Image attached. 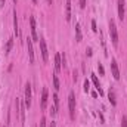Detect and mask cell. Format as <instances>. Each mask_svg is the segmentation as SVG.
I'll return each mask as SVG.
<instances>
[{
  "mask_svg": "<svg viewBox=\"0 0 127 127\" xmlns=\"http://www.w3.org/2000/svg\"><path fill=\"white\" fill-rule=\"evenodd\" d=\"M108 99H109V102H111V105H112V106H115V105H117L115 93H114V90H112V89H109V92H108Z\"/></svg>",
  "mask_w": 127,
  "mask_h": 127,
  "instance_id": "5bb4252c",
  "label": "cell"
},
{
  "mask_svg": "<svg viewBox=\"0 0 127 127\" xmlns=\"http://www.w3.org/2000/svg\"><path fill=\"white\" fill-rule=\"evenodd\" d=\"M65 19L66 21L71 19V0H66L65 3Z\"/></svg>",
  "mask_w": 127,
  "mask_h": 127,
  "instance_id": "8fae6325",
  "label": "cell"
},
{
  "mask_svg": "<svg viewBox=\"0 0 127 127\" xmlns=\"http://www.w3.org/2000/svg\"><path fill=\"white\" fill-rule=\"evenodd\" d=\"M32 1H34V3H37V0H32Z\"/></svg>",
  "mask_w": 127,
  "mask_h": 127,
  "instance_id": "83f0119b",
  "label": "cell"
},
{
  "mask_svg": "<svg viewBox=\"0 0 127 127\" xmlns=\"http://www.w3.org/2000/svg\"><path fill=\"white\" fill-rule=\"evenodd\" d=\"M118 18L124 19V0H118Z\"/></svg>",
  "mask_w": 127,
  "mask_h": 127,
  "instance_id": "7c38bea8",
  "label": "cell"
},
{
  "mask_svg": "<svg viewBox=\"0 0 127 127\" xmlns=\"http://www.w3.org/2000/svg\"><path fill=\"white\" fill-rule=\"evenodd\" d=\"M30 25H31V35H32V41H38V35H37V27H35V19L34 16L30 18Z\"/></svg>",
  "mask_w": 127,
  "mask_h": 127,
  "instance_id": "8992f818",
  "label": "cell"
},
{
  "mask_svg": "<svg viewBox=\"0 0 127 127\" xmlns=\"http://www.w3.org/2000/svg\"><path fill=\"white\" fill-rule=\"evenodd\" d=\"M61 68H62V59H61V55L56 53V55H55V71L59 72Z\"/></svg>",
  "mask_w": 127,
  "mask_h": 127,
  "instance_id": "9c48e42d",
  "label": "cell"
},
{
  "mask_svg": "<svg viewBox=\"0 0 127 127\" xmlns=\"http://www.w3.org/2000/svg\"><path fill=\"white\" fill-rule=\"evenodd\" d=\"M47 3H49V4H52V3H53V0H47Z\"/></svg>",
  "mask_w": 127,
  "mask_h": 127,
  "instance_id": "484cf974",
  "label": "cell"
},
{
  "mask_svg": "<svg viewBox=\"0 0 127 127\" xmlns=\"http://www.w3.org/2000/svg\"><path fill=\"white\" fill-rule=\"evenodd\" d=\"M25 106L27 108L31 106V84L30 83L25 84Z\"/></svg>",
  "mask_w": 127,
  "mask_h": 127,
  "instance_id": "5b68a950",
  "label": "cell"
},
{
  "mask_svg": "<svg viewBox=\"0 0 127 127\" xmlns=\"http://www.w3.org/2000/svg\"><path fill=\"white\" fill-rule=\"evenodd\" d=\"M12 46H13V38H9L7 43H6V53H9L12 50Z\"/></svg>",
  "mask_w": 127,
  "mask_h": 127,
  "instance_id": "2e32d148",
  "label": "cell"
},
{
  "mask_svg": "<svg viewBox=\"0 0 127 127\" xmlns=\"http://www.w3.org/2000/svg\"><path fill=\"white\" fill-rule=\"evenodd\" d=\"M13 1H15V3H16V0H13Z\"/></svg>",
  "mask_w": 127,
  "mask_h": 127,
  "instance_id": "f1b7e54d",
  "label": "cell"
},
{
  "mask_svg": "<svg viewBox=\"0 0 127 127\" xmlns=\"http://www.w3.org/2000/svg\"><path fill=\"white\" fill-rule=\"evenodd\" d=\"M1 4H4V0H1Z\"/></svg>",
  "mask_w": 127,
  "mask_h": 127,
  "instance_id": "4316f807",
  "label": "cell"
},
{
  "mask_svg": "<svg viewBox=\"0 0 127 127\" xmlns=\"http://www.w3.org/2000/svg\"><path fill=\"white\" fill-rule=\"evenodd\" d=\"M97 69H99V74H100V75H103V74H105V69H103L102 64H97Z\"/></svg>",
  "mask_w": 127,
  "mask_h": 127,
  "instance_id": "ffe728a7",
  "label": "cell"
},
{
  "mask_svg": "<svg viewBox=\"0 0 127 127\" xmlns=\"http://www.w3.org/2000/svg\"><path fill=\"white\" fill-rule=\"evenodd\" d=\"M38 41H40V50H41L43 61H44V62H47V59H49V53H47V46H46V41H44V38H40Z\"/></svg>",
  "mask_w": 127,
  "mask_h": 127,
  "instance_id": "277c9868",
  "label": "cell"
},
{
  "mask_svg": "<svg viewBox=\"0 0 127 127\" xmlns=\"http://www.w3.org/2000/svg\"><path fill=\"white\" fill-rule=\"evenodd\" d=\"M81 38H83V35H81V28H80V25L77 24V25H75V40H77V41H81Z\"/></svg>",
  "mask_w": 127,
  "mask_h": 127,
  "instance_id": "9a60e30c",
  "label": "cell"
},
{
  "mask_svg": "<svg viewBox=\"0 0 127 127\" xmlns=\"http://www.w3.org/2000/svg\"><path fill=\"white\" fill-rule=\"evenodd\" d=\"M68 106H69V117L71 120L75 118V96L74 93H69L68 96Z\"/></svg>",
  "mask_w": 127,
  "mask_h": 127,
  "instance_id": "7a4b0ae2",
  "label": "cell"
},
{
  "mask_svg": "<svg viewBox=\"0 0 127 127\" xmlns=\"http://www.w3.org/2000/svg\"><path fill=\"white\" fill-rule=\"evenodd\" d=\"M90 77H92V81H93V84H95L96 90L99 92V95L103 96V92H102V89H100V84H99V80H97V77H96L95 74H90Z\"/></svg>",
  "mask_w": 127,
  "mask_h": 127,
  "instance_id": "30bf717a",
  "label": "cell"
},
{
  "mask_svg": "<svg viewBox=\"0 0 127 127\" xmlns=\"http://www.w3.org/2000/svg\"><path fill=\"white\" fill-rule=\"evenodd\" d=\"M53 87H55V90H59V78H58V75H53Z\"/></svg>",
  "mask_w": 127,
  "mask_h": 127,
  "instance_id": "e0dca14e",
  "label": "cell"
},
{
  "mask_svg": "<svg viewBox=\"0 0 127 127\" xmlns=\"http://www.w3.org/2000/svg\"><path fill=\"white\" fill-rule=\"evenodd\" d=\"M80 7H81V9L86 7V0H80Z\"/></svg>",
  "mask_w": 127,
  "mask_h": 127,
  "instance_id": "cb8c5ba5",
  "label": "cell"
},
{
  "mask_svg": "<svg viewBox=\"0 0 127 127\" xmlns=\"http://www.w3.org/2000/svg\"><path fill=\"white\" fill-rule=\"evenodd\" d=\"M27 49H28L30 62H34V49H32V40L31 38H27Z\"/></svg>",
  "mask_w": 127,
  "mask_h": 127,
  "instance_id": "ba28073f",
  "label": "cell"
},
{
  "mask_svg": "<svg viewBox=\"0 0 127 127\" xmlns=\"http://www.w3.org/2000/svg\"><path fill=\"white\" fill-rule=\"evenodd\" d=\"M89 90H90V81L86 80L84 81V92H89Z\"/></svg>",
  "mask_w": 127,
  "mask_h": 127,
  "instance_id": "d6986e66",
  "label": "cell"
},
{
  "mask_svg": "<svg viewBox=\"0 0 127 127\" xmlns=\"http://www.w3.org/2000/svg\"><path fill=\"white\" fill-rule=\"evenodd\" d=\"M47 99H49V90H47V87H43L41 99H40V106H41V109H46V108H47Z\"/></svg>",
  "mask_w": 127,
  "mask_h": 127,
  "instance_id": "3957f363",
  "label": "cell"
},
{
  "mask_svg": "<svg viewBox=\"0 0 127 127\" xmlns=\"http://www.w3.org/2000/svg\"><path fill=\"white\" fill-rule=\"evenodd\" d=\"M111 71H112V75L115 80H120V69H118V65H117V61L112 59L111 61Z\"/></svg>",
  "mask_w": 127,
  "mask_h": 127,
  "instance_id": "52a82bcc",
  "label": "cell"
},
{
  "mask_svg": "<svg viewBox=\"0 0 127 127\" xmlns=\"http://www.w3.org/2000/svg\"><path fill=\"white\" fill-rule=\"evenodd\" d=\"M53 102H55V108L58 109V108H59V99H58V95H56V93L53 95Z\"/></svg>",
  "mask_w": 127,
  "mask_h": 127,
  "instance_id": "ac0fdd59",
  "label": "cell"
},
{
  "mask_svg": "<svg viewBox=\"0 0 127 127\" xmlns=\"http://www.w3.org/2000/svg\"><path fill=\"white\" fill-rule=\"evenodd\" d=\"M13 31L16 37H19V25H18V18H16V10H13Z\"/></svg>",
  "mask_w": 127,
  "mask_h": 127,
  "instance_id": "4fadbf2b",
  "label": "cell"
},
{
  "mask_svg": "<svg viewBox=\"0 0 127 127\" xmlns=\"http://www.w3.org/2000/svg\"><path fill=\"white\" fill-rule=\"evenodd\" d=\"M40 127H46V118H44V117L40 120Z\"/></svg>",
  "mask_w": 127,
  "mask_h": 127,
  "instance_id": "603a6c76",
  "label": "cell"
},
{
  "mask_svg": "<svg viewBox=\"0 0 127 127\" xmlns=\"http://www.w3.org/2000/svg\"><path fill=\"white\" fill-rule=\"evenodd\" d=\"M92 30H93L95 32H97V27H96V21H95V19L92 21Z\"/></svg>",
  "mask_w": 127,
  "mask_h": 127,
  "instance_id": "7402d4cb",
  "label": "cell"
},
{
  "mask_svg": "<svg viewBox=\"0 0 127 127\" xmlns=\"http://www.w3.org/2000/svg\"><path fill=\"white\" fill-rule=\"evenodd\" d=\"M109 35H111L112 44L117 46L118 44V32H117V25H115V21L114 19L109 21Z\"/></svg>",
  "mask_w": 127,
  "mask_h": 127,
  "instance_id": "6da1fadb",
  "label": "cell"
},
{
  "mask_svg": "<svg viewBox=\"0 0 127 127\" xmlns=\"http://www.w3.org/2000/svg\"><path fill=\"white\" fill-rule=\"evenodd\" d=\"M121 127H127V117L126 115H123V118H121Z\"/></svg>",
  "mask_w": 127,
  "mask_h": 127,
  "instance_id": "44dd1931",
  "label": "cell"
},
{
  "mask_svg": "<svg viewBox=\"0 0 127 127\" xmlns=\"http://www.w3.org/2000/svg\"><path fill=\"white\" fill-rule=\"evenodd\" d=\"M50 127H56V123H55V121H52V123H50Z\"/></svg>",
  "mask_w": 127,
  "mask_h": 127,
  "instance_id": "d4e9b609",
  "label": "cell"
}]
</instances>
